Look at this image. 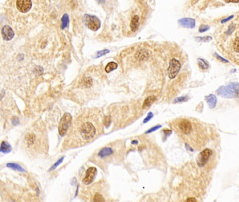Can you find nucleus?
Returning <instances> with one entry per match:
<instances>
[{"instance_id": "nucleus-1", "label": "nucleus", "mask_w": 239, "mask_h": 202, "mask_svg": "<svg viewBox=\"0 0 239 202\" xmlns=\"http://www.w3.org/2000/svg\"><path fill=\"white\" fill-rule=\"evenodd\" d=\"M103 114L98 108L83 110L75 119L62 145L63 150L82 147L103 133Z\"/></svg>"}, {"instance_id": "nucleus-2", "label": "nucleus", "mask_w": 239, "mask_h": 202, "mask_svg": "<svg viewBox=\"0 0 239 202\" xmlns=\"http://www.w3.org/2000/svg\"><path fill=\"white\" fill-rule=\"evenodd\" d=\"M172 127L186 147L201 150L207 142V133L203 125L194 119L179 118L174 120Z\"/></svg>"}, {"instance_id": "nucleus-3", "label": "nucleus", "mask_w": 239, "mask_h": 202, "mask_svg": "<svg viewBox=\"0 0 239 202\" xmlns=\"http://www.w3.org/2000/svg\"><path fill=\"white\" fill-rule=\"evenodd\" d=\"M23 146L27 153L33 157L48 152V138L45 128L37 124L28 129L23 137Z\"/></svg>"}, {"instance_id": "nucleus-4", "label": "nucleus", "mask_w": 239, "mask_h": 202, "mask_svg": "<svg viewBox=\"0 0 239 202\" xmlns=\"http://www.w3.org/2000/svg\"><path fill=\"white\" fill-rule=\"evenodd\" d=\"M124 150V142L116 140L95 152L91 160L99 167L105 169L112 163L120 162L123 157Z\"/></svg>"}, {"instance_id": "nucleus-5", "label": "nucleus", "mask_w": 239, "mask_h": 202, "mask_svg": "<svg viewBox=\"0 0 239 202\" xmlns=\"http://www.w3.org/2000/svg\"><path fill=\"white\" fill-rule=\"evenodd\" d=\"M107 185L103 181L95 183L82 191L81 196L85 202H112Z\"/></svg>"}, {"instance_id": "nucleus-6", "label": "nucleus", "mask_w": 239, "mask_h": 202, "mask_svg": "<svg viewBox=\"0 0 239 202\" xmlns=\"http://www.w3.org/2000/svg\"><path fill=\"white\" fill-rule=\"evenodd\" d=\"M216 164V154L211 149L206 148L200 152L197 157V164L204 169H211Z\"/></svg>"}, {"instance_id": "nucleus-7", "label": "nucleus", "mask_w": 239, "mask_h": 202, "mask_svg": "<svg viewBox=\"0 0 239 202\" xmlns=\"http://www.w3.org/2000/svg\"><path fill=\"white\" fill-rule=\"evenodd\" d=\"M217 93L226 98H239V83L233 82L221 86L218 89Z\"/></svg>"}, {"instance_id": "nucleus-8", "label": "nucleus", "mask_w": 239, "mask_h": 202, "mask_svg": "<svg viewBox=\"0 0 239 202\" xmlns=\"http://www.w3.org/2000/svg\"><path fill=\"white\" fill-rule=\"evenodd\" d=\"M72 124V117L70 114L66 112L61 118L58 126V131L61 136H64L67 133Z\"/></svg>"}, {"instance_id": "nucleus-9", "label": "nucleus", "mask_w": 239, "mask_h": 202, "mask_svg": "<svg viewBox=\"0 0 239 202\" xmlns=\"http://www.w3.org/2000/svg\"><path fill=\"white\" fill-rule=\"evenodd\" d=\"M84 21L88 28L93 31H96L100 28L101 22L96 16L86 14L84 16Z\"/></svg>"}, {"instance_id": "nucleus-10", "label": "nucleus", "mask_w": 239, "mask_h": 202, "mask_svg": "<svg viewBox=\"0 0 239 202\" xmlns=\"http://www.w3.org/2000/svg\"><path fill=\"white\" fill-rule=\"evenodd\" d=\"M181 69V64L179 60L172 58L170 62V65L168 67V76L171 79H174L177 76Z\"/></svg>"}, {"instance_id": "nucleus-11", "label": "nucleus", "mask_w": 239, "mask_h": 202, "mask_svg": "<svg viewBox=\"0 0 239 202\" xmlns=\"http://www.w3.org/2000/svg\"><path fill=\"white\" fill-rule=\"evenodd\" d=\"M16 8L20 12L27 13L31 9L33 2L30 0H18L16 2Z\"/></svg>"}, {"instance_id": "nucleus-12", "label": "nucleus", "mask_w": 239, "mask_h": 202, "mask_svg": "<svg viewBox=\"0 0 239 202\" xmlns=\"http://www.w3.org/2000/svg\"><path fill=\"white\" fill-rule=\"evenodd\" d=\"M97 174V169L95 167H91L86 171L85 176L83 179V183L85 185H89L93 183V180Z\"/></svg>"}, {"instance_id": "nucleus-13", "label": "nucleus", "mask_w": 239, "mask_h": 202, "mask_svg": "<svg viewBox=\"0 0 239 202\" xmlns=\"http://www.w3.org/2000/svg\"><path fill=\"white\" fill-rule=\"evenodd\" d=\"M1 36L6 41L11 40L14 37V32L8 25H4L1 29Z\"/></svg>"}, {"instance_id": "nucleus-14", "label": "nucleus", "mask_w": 239, "mask_h": 202, "mask_svg": "<svg viewBox=\"0 0 239 202\" xmlns=\"http://www.w3.org/2000/svg\"><path fill=\"white\" fill-rule=\"evenodd\" d=\"M178 23L181 26L184 28L192 29L196 25V21L194 19L191 18H183L178 20Z\"/></svg>"}, {"instance_id": "nucleus-15", "label": "nucleus", "mask_w": 239, "mask_h": 202, "mask_svg": "<svg viewBox=\"0 0 239 202\" xmlns=\"http://www.w3.org/2000/svg\"><path fill=\"white\" fill-rule=\"evenodd\" d=\"M93 85V80L92 77H88V76H84L83 79H81L79 82V87L81 89H90Z\"/></svg>"}, {"instance_id": "nucleus-16", "label": "nucleus", "mask_w": 239, "mask_h": 202, "mask_svg": "<svg viewBox=\"0 0 239 202\" xmlns=\"http://www.w3.org/2000/svg\"><path fill=\"white\" fill-rule=\"evenodd\" d=\"M139 25H140V17L138 15H135L131 18L130 23V29L133 33L137 31L139 28Z\"/></svg>"}, {"instance_id": "nucleus-17", "label": "nucleus", "mask_w": 239, "mask_h": 202, "mask_svg": "<svg viewBox=\"0 0 239 202\" xmlns=\"http://www.w3.org/2000/svg\"><path fill=\"white\" fill-rule=\"evenodd\" d=\"M206 100L209 105L210 108H214L217 104V98L215 95L211 94L209 96H206Z\"/></svg>"}, {"instance_id": "nucleus-18", "label": "nucleus", "mask_w": 239, "mask_h": 202, "mask_svg": "<svg viewBox=\"0 0 239 202\" xmlns=\"http://www.w3.org/2000/svg\"><path fill=\"white\" fill-rule=\"evenodd\" d=\"M156 99H157V98H156V97L154 96H149L148 98H147L146 100L144 101L143 105H142L143 109H147V108H150V107L151 106V105H152V103L156 101Z\"/></svg>"}, {"instance_id": "nucleus-19", "label": "nucleus", "mask_w": 239, "mask_h": 202, "mask_svg": "<svg viewBox=\"0 0 239 202\" xmlns=\"http://www.w3.org/2000/svg\"><path fill=\"white\" fill-rule=\"evenodd\" d=\"M0 151L4 153H8V152L11 151V147L7 142L3 141L1 144V147H0Z\"/></svg>"}, {"instance_id": "nucleus-20", "label": "nucleus", "mask_w": 239, "mask_h": 202, "mask_svg": "<svg viewBox=\"0 0 239 202\" xmlns=\"http://www.w3.org/2000/svg\"><path fill=\"white\" fill-rule=\"evenodd\" d=\"M117 67H118L117 63H116V62H109V63L106 65L105 70V72L107 73H109V72H111L112 71L116 69V68H117Z\"/></svg>"}, {"instance_id": "nucleus-21", "label": "nucleus", "mask_w": 239, "mask_h": 202, "mask_svg": "<svg viewBox=\"0 0 239 202\" xmlns=\"http://www.w3.org/2000/svg\"><path fill=\"white\" fill-rule=\"evenodd\" d=\"M198 63H199V67L201 69L206 70V69H208L209 68V64H208V62H207L206 60H205L204 59L198 58Z\"/></svg>"}, {"instance_id": "nucleus-22", "label": "nucleus", "mask_w": 239, "mask_h": 202, "mask_svg": "<svg viewBox=\"0 0 239 202\" xmlns=\"http://www.w3.org/2000/svg\"><path fill=\"white\" fill-rule=\"evenodd\" d=\"M6 166L8 168H10V169L16 170V171H20V172H25V170L21 166L17 164H14V163H8V164H6Z\"/></svg>"}, {"instance_id": "nucleus-23", "label": "nucleus", "mask_w": 239, "mask_h": 202, "mask_svg": "<svg viewBox=\"0 0 239 202\" xmlns=\"http://www.w3.org/2000/svg\"><path fill=\"white\" fill-rule=\"evenodd\" d=\"M61 21H62V25H61V28L62 29H65L68 27L69 25V16L67 14H64L63 16L62 17V19H61Z\"/></svg>"}, {"instance_id": "nucleus-24", "label": "nucleus", "mask_w": 239, "mask_h": 202, "mask_svg": "<svg viewBox=\"0 0 239 202\" xmlns=\"http://www.w3.org/2000/svg\"><path fill=\"white\" fill-rule=\"evenodd\" d=\"M196 39L200 41V42H210V41H211L213 38L210 36H206V37H196Z\"/></svg>"}, {"instance_id": "nucleus-25", "label": "nucleus", "mask_w": 239, "mask_h": 202, "mask_svg": "<svg viewBox=\"0 0 239 202\" xmlns=\"http://www.w3.org/2000/svg\"><path fill=\"white\" fill-rule=\"evenodd\" d=\"M188 100L187 96H183V97H178L174 100L173 103H182V102H186Z\"/></svg>"}, {"instance_id": "nucleus-26", "label": "nucleus", "mask_w": 239, "mask_h": 202, "mask_svg": "<svg viewBox=\"0 0 239 202\" xmlns=\"http://www.w3.org/2000/svg\"><path fill=\"white\" fill-rule=\"evenodd\" d=\"M210 27L207 25H201L200 26V28L199 29V31L200 33H204V32H206L207 30H209Z\"/></svg>"}, {"instance_id": "nucleus-27", "label": "nucleus", "mask_w": 239, "mask_h": 202, "mask_svg": "<svg viewBox=\"0 0 239 202\" xmlns=\"http://www.w3.org/2000/svg\"><path fill=\"white\" fill-rule=\"evenodd\" d=\"M109 52V50H103V51H98L97 53V58L103 56L105 55V54L108 53Z\"/></svg>"}, {"instance_id": "nucleus-28", "label": "nucleus", "mask_w": 239, "mask_h": 202, "mask_svg": "<svg viewBox=\"0 0 239 202\" xmlns=\"http://www.w3.org/2000/svg\"><path fill=\"white\" fill-rule=\"evenodd\" d=\"M110 123H111V117L109 116L106 117L104 119V124H105L107 126H109Z\"/></svg>"}, {"instance_id": "nucleus-29", "label": "nucleus", "mask_w": 239, "mask_h": 202, "mask_svg": "<svg viewBox=\"0 0 239 202\" xmlns=\"http://www.w3.org/2000/svg\"><path fill=\"white\" fill-rule=\"evenodd\" d=\"M63 159H64V158H63V157H62V159H59V160H58V161H57V162L56 163H55V164H54V165H53V166H52V167H51V169H50V171H51V170H53V169H55V168H56V167H57V166L59 165V164H61V163H62V161H63Z\"/></svg>"}, {"instance_id": "nucleus-30", "label": "nucleus", "mask_w": 239, "mask_h": 202, "mask_svg": "<svg viewBox=\"0 0 239 202\" xmlns=\"http://www.w3.org/2000/svg\"><path fill=\"white\" fill-rule=\"evenodd\" d=\"M215 57H216L217 58H218V60H219L220 61V62H228V60H226V59H225V58H224L221 57V56H220L218 55V53H215Z\"/></svg>"}, {"instance_id": "nucleus-31", "label": "nucleus", "mask_w": 239, "mask_h": 202, "mask_svg": "<svg viewBox=\"0 0 239 202\" xmlns=\"http://www.w3.org/2000/svg\"><path fill=\"white\" fill-rule=\"evenodd\" d=\"M152 117H153V114H152V112H150V113L148 114V115H147V117L145 118V119H144L143 122H144V123H147V122H148L149 121H150V120L151 119H152Z\"/></svg>"}, {"instance_id": "nucleus-32", "label": "nucleus", "mask_w": 239, "mask_h": 202, "mask_svg": "<svg viewBox=\"0 0 239 202\" xmlns=\"http://www.w3.org/2000/svg\"><path fill=\"white\" fill-rule=\"evenodd\" d=\"M161 128V126H160V125L157 126H155V127H153V128H151L150 130L147 131L146 132V133H151V132H153V131H156L157 129H158V128Z\"/></svg>"}, {"instance_id": "nucleus-33", "label": "nucleus", "mask_w": 239, "mask_h": 202, "mask_svg": "<svg viewBox=\"0 0 239 202\" xmlns=\"http://www.w3.org/2000/svg\"><path fill=\"white\" fill-rule=\"evenodd\" d=\"M233 17H234V16H231L228 17V18H224V19L222 20L221 23H227V22H228V21H229V20H231V19H232V18H233Z\"/></svg>"}, {"instance_id": "nucleus-34", "label": "nucleus", "mask_w": 239, "mask_h": 202, "mask_svg": "<svg viewBox=\"0 0 239 202\" xmlns=\"http://www.w3.org/2000/svg\"><path fill=\"white\" fill-rule=\"evenodd\" d=\"M186 202H198L196 200V199L194 198H189L187 200H186Z\"/></svg>"}]
</instances>
